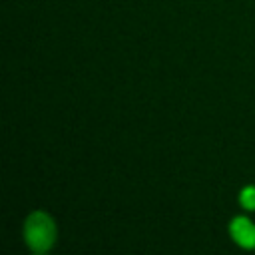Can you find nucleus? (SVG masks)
Masks as SVG:
<instances>
[{"instance_id": "f257e3e1", "label": "nucleus", "mask_w": 255, "mask_h": 255, "mask_svg": "<svg viewBox=\"0 0 255 255\" xmlns=\"http://www.w3.org/2000/svg\"><path fill=\"white\" fill-rule=\"evenodd\" d=\"M56 223L46 211H32L24 221V239L34 253H46L56 243Z\"/></svg>"}, {"instance_id": "f03ea898", "label": "nucleus", "mask_w": 255, "mask_h": 255, "mask_svg": "<svg viewBox=\"0 0 255 255\" xmlns=\"http://www.w3.org/2000/svg\"><path fill=\"white\" fill-rule=\"evenodd\" d=\"M229 235L243 249H255V225L247 217H233L229 223Z\"/></svg>"}, {"instance_id": "7ed1b4c3", "label": "nucleus", "mask_w": 255, "mask_h": 255, "mask_svg": "<svg viewBox=\"0 0 255 255\" xmlns=\"http://www.w3.org/2000/svg\"><path fill=\"white\" fill-rule=\"evenodd\" d=\"M239 203H241L245 209H249V211L255 209V185H245V187L241 189V193H239Z\"/></svg>"}]
</instances>
